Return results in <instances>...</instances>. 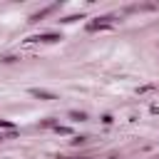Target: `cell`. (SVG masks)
Listing matches in <instances>:
<instances>
[{
	"instance_id": "2",
	"label": "cell",
	"mask_w": 159,
	"mask_h": 159,
	"mask_svg": "<svg viewBox=\"0 0 159 159\" xmlns=\"http://www.w3.org/2000/svg\"><path fill=\"white\" fill-rule=\"evenodd\" d=\"M35 40H42V42H57L60 35H55V32H45V35H37Z\"/></svg>"
},
{
	"instance_id": "3",
	"label": "cell",
	"mask_w": 159,
	"mask_h": 159,
	"mask_svg": "<svg viewBox=\"0 0 159 159\" xmlns=\"http://www.w3.org/2000/svg\"><path fill=\"white\" fill-rule=\"evenodd\" d=\"M70 117H72V119H80V122H82V119H84L87 114H84V112H70Z\"/></svg>"
},
{
	"instance_id": "1",
	"label": "cell",
	"mask_w": 159,
	"mask_h": 159,
	"mask_svg": "<svg viewBox=\"0 0 159 159\" xmlns=\"http://www.w3.org/2000/svg\"><path fill=\"white\" fill-rule=\"evenodd\" d=\"M30 94H32V97H37V99H55V94H52V92H47V89H37V87H32V89H30Z\"/></svg>"
},
{
	"instance_id": "4",
	"label": "cell",
	"mask_w": 159,
	"mask_h": 159,
	"mask_svg": "<svg viewBox=\"0 0 159 159\" xmlns=\"http://www.w3.org/2000/svg\"><path fill=\"white\" fill-rule=\"evenodd\" d=\"M0 127H7V129H12V127H15V124H12V122H10V119H0Z\"/></svg>"
}]
</instances>
